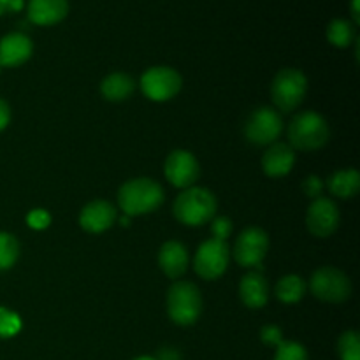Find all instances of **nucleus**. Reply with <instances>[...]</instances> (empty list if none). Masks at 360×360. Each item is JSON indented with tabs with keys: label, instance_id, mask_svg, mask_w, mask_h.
Instances as JSON below:
<instances>
[{
	"label": "nucleus",
	"instance_id": "f257e3e1",
	"mask_svg": "<svg viewBox=\"0 0 360 360\" xmlns=\"http://www.w3.org/2000/svg\"><path fill=\"white\" fill-rule=\"evenodd\" d=\"M164 202V190L155 179L136 178L127 181L118 192V204L125 217L153 213Z\"/></svg>",
	"mask_w": 360,
	"mask_h": 360
},
{
	"label": "nucleus",
	"instance_id": "f03ea898",
	"mask_svg": "<svg viewBox=\"0 0 360 360\" xmlns=\"http://www.w3.org/2000/svg\"><path fill=\"white\" fill-rule=\"evenodd\" d=\"M330 136L329 123L319 112L304 111L294 116L288 125V146L299 151H315L327 144Z\"/></svg>",
	"mask_w": 360,
	"mask_h": 360
},
{
	"label": "nucleus",
	"instance_id": "7ed1b4c3",
	"mask_svg": "<svg viewBox=\"0 0 360 360\" xmlns=\"http://www.w3.org/2000/svg\"><path fill=\"white\" fill-rule=\"evenodd\" d=\"M217 207V197L210 190L190 186L174 200V217L188 227H199L213 220Z\"/></svg>",
	"mask_w": 360,
	"mask_h": 360
},
{
	"label": "nucleus",
	"instance_id": "20e7f679",
	"mask_svg": "<svg viewBox=\"0 0 360 360\" xmlns=\"http://www.w3.org/2000/svg\"><path fill=\"white\" fill-rule=\"evenodd\" d=\"M167 313L178 326H193L202 313V295L188 281H176L167 294Z\"/></svg>",
	"mask_w": 360,
	"mask_h": 360
},
{
	"label": "nucleus",
	"instance_id": "39448f33",
	"mask_svg": "<svg viewBox=\"0 0 360 360\" xmlns=\"http://www.w3.org/2000/svg\"><path fill=\"white\" fill-rule=\"evenodd\" d=\"M308 91V77L297 69H281L274 76L271 97L280 111L290 112L301 105Z\"/></svg>",
	"mask_w": 360,
	"mask_h": 360
},
{
	"label": "nucleus",
	"instance_id": "423d86ee",
	"mask_svg": "<svg viewBox=\"0 0 360 360\" xmlns=\"http://www.w3.org/2000/svg\"><path fill=\"white\" fill-rule=\"evenodd\" d=\"M313 295L323 302H343L352 295V281L336 267H322L315 271L309 281Z\"/></svg>",
	"mask_w": 360,
	"mask_h": 360
},
{
	"label": "nucleus",
	"instance_id": "0eeeda50",
	"mask_svg": "<svg viewBox=\"0 0 360 360\" xmlns=\"http://www.w3.org/2000/svg\"><path fill=\"white\" fill-rule=\"evenodd\" d=\"M181 76L172 67H151L141 77V90L150 101L165 102L181 90Z\"/></svg>",
	"mask_w": 360,
	"mask_h": 360
},
{
	"label": "nucleus",
	"instance_id": "6e6552de",
	"mask_svg": "<svg viewBox=\"0 0 360 360\" xmlns=\"http://www.w3.org/2000/svg\"><path fill=\"white\" fill-rule=\"evenodd\" d=\"M231 260V250L227 241L207 239L199 246L193 259V269L204 280H217L225 273Z\"/></svg>",
	"mask_w": 360,
	"mask_h": 360
},
{
	"label": "nucleus",
	"instance_id": "1a4fd4ad",
	"mask_svg": "<svg viewBox=\"0 0 360 360\" xmlns=\"http://www.w3.org/2000/svg\"><path fill=\"white\" fill-rule=\"evenodd\" d=\"M283 130V120L274 109L259 108L250 115L245 125V136L255 146H267L276 143Z\"/></svg>",
	"mask_w": 360,
	"mask_h": 360
},
{
	"label": "nucleus",
	"instance_id": "9d476101",
	"mask_svg": "<svg viewBox=\"0 0 360 360\" xmlns=\"http://www.w3.org/2000/svg\"><path fill=\"white\" fill-rule=\"evenodd\" d=\"M269 250V238L259 227H250L239 234L234 245V259L241 267H259Z\"/></svg>",
	"mask_w": 360,
	"mask_h": 360
},
{
	"label": "nucleus",
	"instance_id": "9b49d317",
	"mask_svg": "<svg viewBox=\"0 0 360 360\" xmlns=\"http://www.w3.org/2000/svg\"><path fill=\"white\" fill-rule=\"evenodd\" d=\"M340 210L327 197H316L306 214L309 232L316 238H329L340 227Z\"/></svg>",
	"mask_w": 360,
	"mask_h": 360
},
{
	"label": "nucleus",
	"instance_id": "f8f14e48",
	"mask_svg": "<svg viewBox=\"0 0 360 360\" xmlns=\"http://www.w3.org/2000/svg\"><path fill=\"white\" fill-rule=\"evenodd\" d=\"M167 181L178 188H190L199 179L200 167L197 158L186 150H176L167 157L164 165Z\"/></svg>",
	"mask_w": 360,
	"mask_h": 360
},
{
	"label": "nucleus",
	"instance_id": "ddd939ff",
	"mask_svg": "<svg viewBox=\"0 0 360 360\" xmlns=\"http://www.w3.org/2000/svg\"><path fill=\"white\" fill-rule=\"evenodd\" d=\"M116 221V207L108 200L86 204L79 214V225L90 234H101Z\"/></svg>",
	"mask_w": 360,
	"mask_h": 360
},
{
	"label": "nucleus",
	"instance_id": "4468645a",
	"mask_svg": "<svg viewBox=\"0 0 360 360\" xmlns=\"http://www.w3.org/2000/svg\"><path fill=\"white\" fill-rule=\"evenodd\" d=\"M34 51L30 37L21 32H13L0 39V67L23 65Z\"/></svg>",
	"mask_w": 360,
	"mask_h": 360
},
{
	"label": "nucleus",
	"instance_id": "2eb2a0df",
	"mask_svg": "<svg viewBox=\"0 0 360 360\" xmlns=\"http://www.w3.org/2000/svg\"><path fill=\"white\" fill-rule=\"evenodd\" d=\"M69 0H30L27 6L28 20L41 27H49L65 20Z\"/></svg>",
	"mask_w": 360,
	"mask_h": 360
},
{
	"label": "nucleus",
	"instance_id": "dca6fc26",
	"mask_svg": "<svg viewBox=\"0 0 360 360\" xmlns=\"http://www.w3.org/2000/svg\"><path fill=\"white\" fill-rule=\"evenodd\" d=\"M295 164V153L288 144L273 143L262 157V169L271 178H281L292 171Z\"/></svg>",
	"mask_w": 360,
	"mask_h": 360
},
{
	"label": "nucleus",
	"instance_id": "f3484780",
	"mask_svg": "<svg viewBox=\"0 0 360 360\" xmlns=\"http://www.w3.org/2000/svg\"><path fill=\"white\" fill-rule=\"evenodd\" d=\"M158 264H160V269L169 278L176 280V278L183 276L188 269V250L178 241H167L160 248V253H158Z\"/></svg>",
	"mask_w": 360,
	"mask_h": 360
},
{
	"label": "nucleus",
	"instance_id": "a211bd4d",
	"mask_svg": "<svg viewBox=\"0 0 360 360\" xmlns=\"http://www.w3.org/2000/svg\"><path fill=\"white\" fill-rule=\"evenodd\" d=\"M239 295H241L243 304L248 306V308H264L267 304V299H269V285H267L264 274L257 273V271L245 274L241 285H239Z\"/></svg>",
	"mask_w": 360,
	"mask_h": 360
},
{
	"label": "nucleus",
	"instance_id": "6ab92c4d",
	"mask_svg": "<svg viewBox=\"0 0 360 360\" xmlns=\"http://www.w3.org/2000/svg\"><path fill=\"white\" fill-rule=\"evenodd\" d=\"M327 188L330 193L340 199H352L360 190V174L355 169H345L338 171L327 179Z\"/></svg>",
	"mask_w": 360,
	"mask_h": 360
},
{
	"label": "nucleus",
	"instance_id": "aec40b11",
	"mask_svg": "<svg viewBox=\"0 0 360 360\" xmlns=\"http://www.w3.org/2000/svg\"><path fill=\"white\" fill-rule=\"evenodd\" d=\"M134 88H136V83H134L132 77L123 72L111 74L101 84L102 95H104V98H108L111 102L127 101L132 95Z\"/></svg>",
	"mask_w": 360,
	"mask_h": 360
},
{
	"label": "nucleus",
	"instance_id": "412c9836",
	"mask_svg": "<svg viewBox=\"0 0 360 360\" xmlns=\"http://www.w3.org/2000/svg\"><path fill=\"white\" fill-rule=\"evenodd\" d=\"M306 294V285L301 276L297 274H288L283 276L276 285V297L285 304H295L301 301Z\"/></svg>",
	"mask_w": 360,
	"mask_h": 360
},
{
	"label": "nucleus",
	"instance_id": "4be33fe9",
	"mask_svg": "<svg viewBox=\"0 0 360 360\" xmlns=\"http://www.w3.org/2000/svg\"><path fill=\"white\" fill-rule=\"evenodd\" d=\"M327 39L338 48H348L355 41V27L352 21L336 18L327 27Z\"/></svg>",
	"mask_w": 360,
	"mask_h": 360
},
{
	"label": "nucleus",
	"instance_id": "5701e85b",
	"mask_svg": "<svg viewBox=\"0 0 360 360\" xmlns=\"http://www.w3.org/2000/svg\"><path fill=\"white\" fill-rule=\"evenodd\" d=\"M20 257V243L9 232H0V271L11 269Z\"/></svg>",
	"mask_w": 360,
	"mask_h": 360
},
{
	"label": "nucleus",
	"instance_id": "b1692460",
	"mask_svg": "<svg viewBox=\"0 0 360 360\" xmlns=\"http://www.w3.org/2000/svg\"><path fill=\"white\" fill-rule=\"evenodd\" d=\"M341 360H360V336L357 330H347L338 341Z\"/></svg>",
	"mask_w": 360,
	"mask_h": 360
},
{
	"label": "nucleus",
	"instance_id": "393cba45",
	"mask_svg": "<svg viewBox=\"0 0 360 360\" xmlns=\"http://www.w3.org/2000/svg\"><path fill=\"white\" fill-rule=\"evenodd\" d=\"M274 360H309V357L302 345L295 343V341H283L280 347H276Z\"/></svg>",
	"mask_w": 360,
	"mask_h": 360
},
{
	"label": "nucleus",
	"instance_id": "a878e982",
	"mask_svg": "<svg viewBox=\"0 0 360 360\" xmlns=\"http://www.w3.org/2000/svg\"><path fill=\"white\" fill-rule=\"evenodd\" d=\"M21 329L20 316L0 308V338H11Z\"/></svg>",
	"mask_w": 360,
	"mask_h": 360
},
{
	"label": "nucleus",
	"instance_id": "bb28decb",
	"mask_svg": "<svg viewBox=\"0 0 360 360\" xmlns=\"http://www.w3.org/2000/svg\"><path fill=\"white\" fill-rule=\"evenodd\" d=\"M211 234L213 239L218 241H227L229 236L232 234V221L227 217H218L213 218V224H211Z\"/></svg>",
	"mask_w": 360,
	"mask_h": 360
},
{
	"label": "nucleus",
	"instance_id": "cd10ccee",
	"mask_svg": "<svg viewBox=\"0 0 360 360\" xmlns=\"http://www.w3.org/2000/svg\"><path fill=\"white\" fill-rule=\"evenodd\" d=\"M260 340L267 345V347H280L283 343V334L281 329L276 326H266L260 330Z\"/></svg>",
	"mask_w": 360,
	"mask_h": 360
},
{
	"label": "nucleus",
	"instance_id": "c85d7f7f",
	"mask_svg": "<svg viewBox=\"0 0 360 360\" xmlns=\"http://www.w3.org/2000/svg\"><path fill=\"white\" fill-rule=\"evenodd\" d=\"M27 221L32 229H35V231H42V229H46L49 224H51V217H49L48 211L34 210L28 213Z\"/></svg>",
	"mask_w": 360,
	"mask_h": 360
},
{
	"label": "nucleus",
	"instance_id": "c756f323",
	"mask_svg": "<svg viewBox=\"0 0 360 360\" xmlns=\"http://www.w3.org/2000/svg\"><path fill=\"white\" fill-rule=\"evenodd\" d=\"M302 188H304L306 195L316 199V197H320V193H322L323 181L319 178V176H309V178L304 181V185H302Z\"/></svg>",
	"mask_w": 360,
	"mask_h": 360
},
{
	"label": "nucleus",
	"instance_id": "7c9ffc66",
	"mask_svg": "<svg viewBox=\"0 0 360 360\" xmlns=\"http://www.w3.org/2000/svg\"><path fill=\"white\" fill-rule=\"evenodd\" d=\"M23 9V0H0V16Z\"/></svg>",
	"mask_w": 360,
	"mask_h": 360
},
{
	"label": "nucleus",
	"instance_id": "2f4dec72",
	"mask_svg": "<svg viewBox=\"0 0 360 360\" xmlns=\"http://www.w3.org/2000/svg\"><path fill=\"white\" fill-rule=\"evenodd\" d=\"M11 122V108L6 101L0 98V132L9 125Z\"/></svg>",
	"mask_w": 360,
	"mask_h": 360
},
{
	"label": "nucleus",
	"instance_id": "473e14b6",
	"mask_svg": "<svg viewBox=\"0 0 360 360\" xmlns=\"http://www.w3.org/2000/svg\"><path fill=\"white\" fill-rule=\"evenodd\" d=\"M157 360H179V354L176 350H172V348H164L160 352V357Z\"/></svg>",
	"mask_w": 360,
	"mask_h": 360
},
{
	"label": "nucleus",
	"instance_id": "72a5a7b5",
	"mask_svg": "<svg viewBox=\"0 0 360 360\" xmlns=\"http://www.w3.org/2000/svg\"><path fill=\"white\" fill-rule=\"evenodd\" d=\"M352 16H354L355 23H359L360 16H359V0H352Z\"/></svg>",
	"mask_w": 360,
	"mask_h": 360
},
{
	"label": "nucleus",
	"instance_id": "f704fd0d",
	"mask_svg": "<svg viewBox=\"0 0 360 360\" xmlns=\"http://www.w3.org/2000/svg\"><path fill=\"white\" fill-rule=\"evenodd\" d=\"M134 360H157V357H148V355H143V357H137Z\"/></svg>",
	"mask_w": 360,
	"mask_h": 360
}]
</instances>
